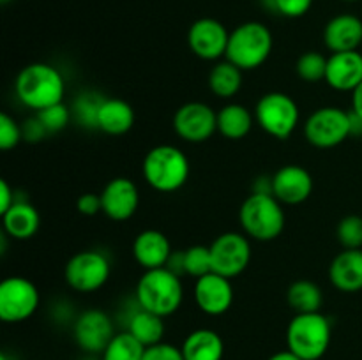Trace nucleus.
<instances>
[{
  "label": "nucleus",
  "mask_w": 362,
  "mask_h": 360,
  "mask_svg": "<svg viewBox=\"0 0 362 360\" xmlns=\"http://www.w3.org/2000/svg\"><path fill=\"white\" fill-rule=\"evenodd\" d=\"M21 127H23V140L32 141V143L42 140V138L48 134L45 131V127H42V124L39 122L37 116H34V119H30V120H27L25 124H21Z\"/></svg>",
  "instance_id": "58836bf2"
},
{
  "label": "nucleus",
  "mask_w": 362,
  "mask_h": 360,
  "mask_svg": "<svg viewBox=\"0 0 362 360\" xmlns=\"http://www.w3.org/2000/svg\"><path fill=\"white\" fill-rule=\"evenodd\" d=\"M332 339L331 320L322 311L299 313L286 327V348L303 360H320Z\"/></svg>",
  "instance_id": "39448f33"
},
{
  "label": "nucleus",
  "mask_w": 362,
  "mask_h": 360,
  "mask_svg": "<svg viewBox=\"0 0 362 360\" xmlns=\"http://www.w3.org/2000/svg\"><path fill=\"white\" fill-rule=\"evenodd\" d=\"M76 208L81 215H87V217H92V215L103 212V203H101V194L95 193H85L78 198Z\"/></svg>",
  "instance_id": "4c0bfd02"
},
{
  "label": "nucleus",
  "mask_w": 362,
  "mask_h": 360,
  "mask_svg": "<svg viewBox=\"0 0 362 360\" xmlns=\"http://www.w3.org/2000/svg\"><path fill=\"white\" fill-rule=\"evenodd\" d=\"M35 116H37L39 122L42 124L46 133L53 134V133H60V131H64L67 126H69L71 119H73V112H71L67 104L59 102V104L48 106V108L37 112L35 113Z\"/></svg>",
  "instance_id": "473e14b6"
},
{
  "label": "nucleus",
  "mask_w": 362,
  "mask_h": 360,
  "mask_svg": "<svg viewBox=\"0 0 362 360\" xmlns=\"http://www.w3.org/2000/svg\"><path fill=\"white\" fill-rule=\"evenodd\" d=\"M173 131L187 143H204L218 133V112L207 102H184L173 115Z\"/></svg>",
  "instance_id": "f8f14e48"
},
{
  "label": "nucleus",
  "mask_w": 362,
  "mask_h": 360,
  "mask_svg": "<svg viewBox=\"0 0 362 360\" xmlns=\"http://www.w3.org/2000/svg\"><path fill=\"white\" fill-rule=\"evenodd\" d=\"M134 296L140 307L168 318L175 314L184 302L182 279L168 267L145 270L138 279Z\"/></svg>",
  "instance_id": "f03ea898"
},
{
  "label": "nucleus",
  "mask_w": 362,
  "mask_h": 360,
  "mask_svg": "<svg viewBox=\"0 0 362 360\" xmlns=\"http://www.w3.org/2000/svg\"><path fill=\"white\" fill-rule=\"evenodd\" d=\"M194 304L207 316H221L228 313L233 304L232 279L219 275L216 272L197 279L193 288Z\"/></svg>",
  "instance_id": "2eb2a0df"
},
{
  "label": "nucleus",
  "mask_w": 362,
  "mask_h": 360,
  "mask_svg": "<svg viewBox=\"0 0 362 360\" xmlns=\"http://www.w3.org/2000/svg\"><path fill=\"white\" fill-rule=\"evenodd\" d=\"M112 261L103 251L85 249L73 254L64 267L67 286L78 293H94L108 282Z\"/></svg>",
  "instance_id": "1a4fd4ad"
},
{
  "label": "nucleus",
  "mask_w": 362,
  "mask_h": 360,
  "mask_svg": "<svg viewBox=\"0 0 362 360\" xmlns=\"http://www.w3.org/2000/svg\"><path fill=\"white\" fill-rule=\"evenodd\" d=\"M303 133L313 147L334 148L352 136V115L339 106H322L308 116Z\"/></svg>",
  "instance_id": "6e6552de"
},
{
  "label": "nucleus",
  "mask_w": 362,
  "mask_h": 360,
  "mask_svg": "<svg viewBox=\"0 0 362 360\" xmlns=\"http://www.w3.org/2000/svg\"><path fill=\"white\" fill-rule=\"evenodd\" d=\"M144 360H184V355L180 346L161 341L158 344L145 348Z\"/></svg>",
  "instance_id": "e433bc0d"
},
{
  "label": "nucleus",
  "mask_w": 362,
  "mask_h": 360,
  "mask_svg": "<svg viewBox=\"0 0 362 360\" xmlns=\"http://www.w3.org/2000/svg\"><path fill=\"white\" fill-rule=\"evenodd\" d=\"M133 106L120 97H105L98 115V129L110 136H122L134 126Z\"/></svg>",
  "instance_id": "4be33fe9"
},
{
  "label": "nucleus",
  "mask_w": 362,
  "mask_h": 360,
  "mask_svg": "<svg viewBox=\"0 0 362 360\" xmlns=\"http://www.w3.org/2000/svg\"><path fill=\"white\" fill-rule=\"evenodd\" d=\"M23 140V127L11 116L9 113L4 112L0 115V148L2 150H11L18 147L20 141Z\"/></svg>",
  "instance_id": "f704fd0d"
},
{
  "label": "nucleus",
  "mask_w": 362,
  "mask_h": 360,
  "mask_svg": "<svg viewBox=\"0 0 362 360\" xmlns=\"http://www.w3.org/2000/svg\"><path fill=\"white\" fill-rule=\"evenodd\" d=\"M286 300H288V306L296 311V314L318 313L324 304V293L317 282L310 281V279H299L290 284L288 292H286Z\"/></svg>",
  "instance_id": "cd10ccee"
},
{
  "label": "nucleus",
  "mask_w": 362,
  "mask_h": 360,
  "mask_svg": "<svg viewBox=\"0 0 362 360\" xmlns=\"http://www.w3.org/2000/svg\"><path fill=\"white\" fill-rule=\"evenodd\" d=\"M313 176L304 166L286 164L272 175V194L283 205H300L313 193Z\"/></svg>",
  "instance_id": "f3484780"
},
{
  "label": "nucleus",
  "mask_w": 362,
  "mask_h": 360,
  "mask_svg": "<svg viewBox=\"0 0 362 360\" xmlns=\"http://www.w3.org/2000/svg\"><path fill=\"white\" fill-rule=\"evenodd\" d=\"M0 2H2V4H7V2H11V0H0Z\"/></svg>",
  "instance_id": "a18cd8bd"
},
{
  "label": "nucleus",
  "mask_w": 362,
  "mask_h": 360,
  "mask_svg": "<svg viewBox=\"0 0 362 360\" xmlns=\"http://www.w3.org/2000/svg\"><path fill=\"white\" fill-rule=\"evenodd\" d=\"M115 334L113 320L101 309H87L74 318V341L87 355H101Z\"/></svg>",
  "instance_id": "ddd939ff"
},
{
  "label": "nucleus",
  "mask_w": 362,
  "mask_h": 360,
  "mask_svg": "<svg viewBox=\"0 0 362 360\" xmlns=\"http://www.w3.org/2000/svg\"><path fill=\"white\" fill-rule=\"evenodd\" d=\"M212 272V256L209 246H191L184 251V274L200 279Z\"/></svg>",
  "instance_id": "2f4dec72"
},
{
  "label": "nucleus",
  "mask_w": 362,
  "mask_h": 360,
  "mask_svg": "<svg viewBox=\"0 0 362 360\" xmlns=\"http://www.w3.org/2000/svg\"><path fill=\"white\" fill-rule=\"evenodd\" d=\"M81 360H101V356H98V355H88V356H85V359H81Z\"/></svg>",
  "instance_id": "c03bdc74"
},
{
  "label": "nucleus",
  "mask_w": 362,
  "mask_h": 360,
  "mask_svg": "<svg viewBox=\"0 0 362 360\" xmlns=\"http://www.w3.org/2000/svg\"><path fill=\"white\" fill-rule=\"evenodd\" d=\"M212 272L233 279L243 274L251 263V242L246 233L225 232L212 240Z\"/></svg>",
  "instance_id": "9b49d317"
},
{
  "label": "nucleus",
  "mask_w": 362,
  "mask_h": 360,
  "mask_svg": "<svg viewBox=\"0 0 362 360\" xmlns=\"http://www.w3.org/2000/svg\"><path fill=\"white\" fill-rule=\"evenodd\" d=\"M345 2H357V0H345Z\"/></svg>",
  "instance_id": "49530a36"
},
{
  "label": "nucleus",
  "mask_w": 362,
  "mask_h": 360,
  "mask_svg": "<svg viewBox=\"0 0 362 360\" xmlns=\"http://www.w3.org/2000/svg\"><path fill=\"white\" fill-rule=\"evenodd\" d=\"M180 349L184 360H223L225 341L212 328H197L186 335Z\"/></svg>",
  "instance_id": "b1692460"
},
{
  "label": "nucleus",
  "mask_w": 362,
  "mask_h": 360,
  "mask_svg": "<svg viewBox=\"0 0 362 360\" xmlns=\"http://www.w3.org/2000/svg\"><path fill=\"white\" fill-rule=\"evenodd\" d=\"M327 60L320 52H304L296 62V73L306 83H320L325 80L327 73Z\"/></svg>",
  "instance_id": "7c9ffc66"
},
{
  "label": "nucleus",
  "mask_w": 362,
  "mask_h": 360,
  "mask_svg": "<svg viewBox=\"0 0 362 360\" xmlns=\"http://www.w3.org/2000/svg\"><path fill=\"white\" fill-rule=\"evenodd\" d=\"M255 113L239 102H226L218 109V133L226 140H243L251 133Z\"/></svg>",
  "instance_id": "393cba45"
},
{
  "label": "nucleus",
  "mask_w": 362,
  "mask_h": 360,
  "mask_svg": "<svg viewBox=\"0 0 362 360\" xmlns=\"http://www.w3.org/2000/svg\"><path fill=\"white\" fill-rule=\"evenodd\" d=\"M103 101H105V97L101 94L83 92L74 99L73 106H71L73 119L87 129H98V115Z\"/></svg>",
  "instance_id": "c756f323"
},
{
  "label": "nucleus",
  "mask_w": 362,
  "mask_h": 360,
  "mask_svg": "<svg viewBox=\"0 0 362 360\" xmlns=\"http://www.w3.org/2000/svg\"><path fill=\"white\" fill-rule=\"evenodd\" d=\"M209 88L219 99H233L240 92L244 83V71L239 69L228 59L218 60L209 71Z\"/></svg>",
  "instance_id": "bb28decb"
},
{
  "label": "nucleus",
  "mask_w": 362,
  "mask_h": 360,
  "mask_svg": "<svg viewBox=\"0 0 362 360\" xmlns=\"http://www.w3.org/2000/svg\"><path fill=\"white\" fill-rule=\"evenodd\" d=\"M325 83L338 92H354L362 83V53H332L327 60Z\"/></svg>",
  "instance_id": "6ab92c4d"
},
{
  "label": "nucleus",
  "mask_w": 362,
  "mask_h": 360,
  "mask_svg": "<svg viewBox=\"0 0 362 360\" xmlns=\"http://www.w3.org/2000/svg\"><path fill=\"white\" fill-rule=\"evenodd\" d=\"M41 295L30 279L11 275L0 282V320L6 323H21L34 316Z\"/></svg>",
  "instance_id": "9d476101"
},
{
  "label": "nucleus",
  "mask_w": 362,
  "mask_h": 360,
  "mask_svg": "<svg viewBox=\"0 0 362 360\" xmlns=\"http://www.w3.org/2000/svg\"><path fill=\"white\" fill-rule=\"evenodd\" d=\"M126 330L133 334L145 348H148L161 342L165 337V318L144 309L136 302V309L127 316Z\"/></svg>",
  "instance_id": "a878e982"
},
{
  "label": "nucleus",
  "mask_w": 362,
  "mask_h": 360,
  "mask_svg": "<svg viewBox=\"0 0 362 360\" xmlns=\"http://www.w3.org/2000/svg\"><path fill=\"white\" fill-rule=\"evenodd\" d=\"M14 92L20 102L35 113L48 106L64 102L66 81L55 66L34 62L25 66L14 81Z\"/></svg>",
  "instance_id": "f257e3e1"
},
{
  "label": "nucleus",
  "mask_w": 362,
  "mask_h": 360,
  "mask_svg": "<svg viewBox=\"0 0 362 360\" xmlns=\"http://www.w3.org/2000/svg\"><path fill=\"white\" fill-rule=\"evenodd\" d=\"M41 215L37 208L25 200H18L13 207L2 214V228L6 235L14 240H28L39 232Z\"/></svg>",
  "instance_id": "5701e85b"
},
{
  "label": "nucleus",
  "mask_w": 362,
  "mask_h": 360,
  "mask_svg": "<svg viewBox=\"0 0 362 360\" xmlns=\"http://www.w3.org/2000/svg\"><path fill=\"white\" fill-rule=\"evenodd\" d=\"M267 360H303V359H300V356H297L296 353H292L288 348H286V349H283V352H278V353H274V355H271Z\"/></svg>",
  "instance_id": "79ce46f5"
},
{
  "label": "nucleus",
  "mask_w": 362,
  "mask_h": 360,
  "mask_svg": "<svg viewBox=\"0 0 362 360\" xmlns=\"http://www.w3.org/2000/svg\"><path fill=\"white\" fill-rule=\"evenodd\" d=\"M191 164L187 155L175 145H156L145 154L141 175L158 193H175L186 186Z\"/></svg>",
  "instance_id": "7ed1b4c3"
},
{
  "label": "nucleus",
  "mask_w": 362,
  "mask_h": 360,
  "mask_svg": "<svg viewBox=\"0 0 362 360\" xmlns=\"http://www.w3.org/2000/svg\"><path fill=\"white\" fill-rule=\"evenodd\" d=\"M274 46L271 28L262 21H246L230 32L226 56L243 71H253L269 60Z\"/></svg>",
  "instance_id": "423d86ee"
},
{
  "label": "nucleus",
  "mask_w": 362,
  "mask_h": 360,
  "mask_svg": "<svg viewBox=\"0 0 362 360\" xmlns=\"http://www.w3.org/2000/svg\"><path fill=\"white\" fill-rule=\"evenodd\" d=\"M255 120L269 136L288 140L300 122L299 104L285 92H267L255 106Z\"/></svg>",
  "instance_id": "0eeeda50"
},
{
  "label": "nucleus",
  "mask_w": 362,
  "mask_h": 360,
  "mask_svg": "<svg viewBox=\"0 0 362 360\" xmlns=\"http://www.w3.org/2000/svg\"><path fill=\"white\" fill-rule=\"evenodd\" d=\"M329 281L343 293L362 289V249H343L329 265Z\"/></svg>",
  "instance_id": "412c9836"
},
{
  "label": "nucleus",
  "mask_w": 362,
  "mask_h": 360,
  "mask_svg": "<svg viewBox=\"0 0 362 360\" xmlns=\"http://www.w3.org/2000/svg\"><path fill=\"white\" fill-rule=\"evenodd\" d=\"M239 222L243 233L250 239L271 242L285 229V208L272 193H251L240 205Z\"/></svg>",
  "instance_id": "20e7f679"
},
{
  "label": "nucleus",
  "mask_w": 362,
  "mask_h": 360,
  "mask_svg": "<svg viewBox=\"0 0 362 360\" xmlns=\"http://www.w3.org/2000/svg\"><path fill=\"white\" fill-rule=\"evenodd\" d=\"M230 32L216 18H200L187 30L189 49L202 60L218 62L226 56Z\"/></svg>",
  "instance_id": "4468645a"
},
{
  "label": "nucleus",
  "mask_w": 362,
  "mask_h": 360,
  "mask_svg": "<svg viewBox=\"0 0 362 360\" xmlns=\"http://www.w3.org/2000/svg\"><path fill=\"white\" fill-rule=\"evenodd\" d=\"M352 112L362 119V83L352 92Z\"/></svg>",
  "instance_id": "a19ab883"
},
{
  "label": "nucleus",
  "mask_w": 362,
  "mask_h": 360,
  "mask_svg": "<svg viewBox=\"0 0 362 360\" xmlns=\"http://www.w3.org/2000/svg\"><path fill=\"white\" fill-rule=\"evenodd\" d=\"M324 44L331 53L356 52L362 44V20L356 14H338L324 28Z\"/></svg>",
  "instance_id": "aec40b11"
},
{
  "label": "nucleus",
  "mask_w": 362,
  "mask_h": 360,
  "mask_svg": "<svg viewBox=\"0 0 362 360\" xmlns=\"http://www.w3.org/2000/svg\"><path fill=\"white\" fill-rule=\"evenodd\" d=\"M173 249L170 239L159 229H144L133 242L134 261L144 270H154L168 265Z\"/></svg>",
  "instance_id": "a211bd4d"
},
{
  "label": "nucleus",
  "mask_w": 362,
  "mask_h": 360,
  "mask_svg": "<svg viewBox=\"0 0 362 360\" xmlns=\"http://www.w3.org/2000/svg\"><path fill=\"white\" fill-rule=\"evenodd\" d=\"M272 9L285 18H300L308 14L313 0H271Z\"/></svg>",
  "instance_id": "c9c22d12"
},
{
  "label": "nucleus",
  "mask_w": 362,
  "mask_h": 360,
  "mask_svg": "<svg viewBox=\"0 0 362 360\" xmlns=\"http://www.w3.org/2000/svg\"><path fill=\"white\" fill-rule=\"evenodd\" d=\"M103 214L112 221H127L140 207V191L127 176H115L110 180L101 193Z\"/></svg>",
  "instance_id": "dca6fc26"
},
{
  "label": "nucleus",
  "mask_w": 362,
  "mask_h": 360,
  "mask_svg": "<svg viewBox=\"0 0 362 360\" xmlns=\"http://www.w3.org/2000/svg\"><path fill=\"white\" fill-rule=\"evenodd\" d=\"M145 346L127 330L117 332L105 352L101 360H144Z\"/></svg>",
  "instance_id": "c85d7f7f"
},
{
  "label": "nucleus",
  "mask_w": 362,
  "mask_h": 360,
  "mask_svg": "<svg viewBox=\"0 0 362 360\" xmlns=\"http://www.w3.org/2000/svg\"><path fill=\"white\" fill-rule=\"evenodd\" d=\"M0 360H16V356L11 355V353H7V352H2L0 353Z\"/></svg>",
  "instance_id": "37998d69"
},
{
  "label": "nucleus",
  "mask_w": 362,
  "mask_h": 360,
  "mask_svg": "<svg viewBox=\"0 0 362 360\" xmlns=\"http://www.w3.org/2000/svg\"><path fill=\"white\" fill-rule=\"evenodd\" d=\"M16 201V191L9 186V182L6 179L0 180V214L9 210Z\"/></svg>",
  "instance_id": "ea45409f"
},
{
  "label": "nucleus",
  "mask_w": 362,
  "mask_h": 360,
  "mask_svg": "<svg viewBox=\"0 0 362 360\" xmlns=\"http://www.w3.org/2000/svg\"><path fill=\"white\" fill-rule=\"evenodd\" d=\"M336 236L343 249H362V217L350 214L338 222Z\"/></svg>",
  "instance_id": "72a5a7b5"
}]
</instances>
